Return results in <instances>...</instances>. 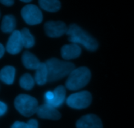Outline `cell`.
<instances>
[{
	"instance_id": "44dd1931",
	"label": "cell",
	"mask_w": 134,
	"mask_h": 128,
	"mask_svg": "<svg viewBox=\"0 0 134 128\" xmlns=\"http://www.w3.org/2000/svg\"><path fill=\"white\" fill-rule=\"evenodd\" d=\"M28 128H38V122L35 119H31L27 122Z\"/></svg>"
},
{
	"instance_id": "cb8c5ba5",
	"label": "cell",
	"mask_w": 134,
	"mask_h": 128,
	"mask_svg": "<svg viewBox=\"0 0 134 128\" xmlns=\"http://www.w3.org/2000/svg\"><path fill=\"white\" fill-rule=\"evenodd\" d=\"M5 51V47H3V46L2 43H0V59L4 55Z\"/></svg>"
},
{
	"instance_id": "9c48e42d",
	"label": "cell",
	"mask_w": 134,
	"mask_h": 128,
	"mask_svg": "<svg viewBox=\"0 0 134 128\" xmlns=\"http://www.w3.org/2000/svg\"><path fill=\"white\" fill-rule=\"evenodd\" d=\"M76 128H103L101 120L95 114H87L77 121Z\"/></svg>"
},
{
	"instance_id": "52a82bcc",
	"label": "cell",
	"mask_w": 134,
	"mask_h": 128,
	"mask_svg": "<svg viewBox=\"0 0 134 128\" xmlns=\"http://www.w3.org/2000/svg\"><path fill=\"white\" fill-rule=\"evenodd\" d=\"M46 34L50 37H59L66 34L68 27L62 21H48L45 24Z\"/></svg>"
},
{
	"instance_id": "3957f363",
	"label": "cell",
	"mask_w": 134,
	"mask_h": 128,
	"mask_svg": "<svg viewBox=\"0 0 134 128\" xmlns=\"http://www.w3.org/2000/svg\"><path fill=\"white\" fill-rule=\"evenodd\" d=\"M91 79V72L86 67L75 68L69 75L66 87L69 90H80L87 85Z\"/></svg>"
},
{
	"instance_id": "6da1fadb",
	"label": "cell",
	"mask_w": 134,
	"mask_h": 128,
	"mask_svg": "<svg viewBox=\"0 0 134 128\" xmlns=\"http://www.w3.org/2000/svg\"><path fill=\"white\" fill-rule=\"evenodd\" d=\"M66 34L72 43L82 45L86 49L91 51L97 49L99 46L97 41L77 24H70Z\"/></svg>"
},
{
	"instance_id": "603a6c76",
	"label": "cell",
	"mask_w": 134,
	"mask_h": 128,
	"mask_svg": "<svg viewBox=\"0 0 134 128\" xmlns=\"http://www.w3.org/2000/svg\"><path fill=\"white\" fill-rule=\"evenodd\" d=\"M14 0H0V3L5 6H12L14 4Z\"/></svg>"
},
{
	"instance_id": "e0dca14e",
	"label": "cell",
	"mask_w": 134,
	"mask_h": 128,
	"mask_svg": "<svg viewBox=\"0 0 134 128\" xmlns=\"http://www.w3.org/2000/svg\"><path fill=\"white\" fill-rule=\"evenodd\" d=\"M38 2L41 8L48 12H57L61 7L59 0H38Z\"/></svg>"
},
{
	"instance_id": "ffe728a7",
	"label": "cell",
	"mask_w": 134,
	"mask_h": 128,
	"mask_svg": "<svg viewBox=\"0 0 134 128\" xmlns=\"http://www.w3.org/2000/svg\"><path fill=\"white\" fill-rule=\"evenodd\" d=\"M11 128H28V126L27 123L17 121L13 124Z\"/></svg>"
},
{
	"instance_id": "5b68a950",
	"label": "cell",
	"mask_w": 134,
	"mask_h": 128,
	"mask_svg": "<svg viewBox=\"0 0 134 128\" xmlns=\"http://www.w3.org/2000/svg\"><path fill=\"white\" fill-rule=\"evenodd\" d=\"M92 100L91 93L87 91H80L70 95L67 98L68 106L74 109H83L90 105Z\"/></svg>"
},
{
	"instance_id": "d6986e66",
	"label": "cell",
	"mask_w": 134,
	"mask_h": 128,
	"mask_svg": "<svg viewBox=\"0 0 134 128\" xmlns=\"http://www.w3.org/2000/svg\"><path fill=\"white\" fill-rule=\"evenodd\" d=\"M19 84L22 88L26 90H30L33 88L34 86L35 80L30 74L26 73L21 76L20 81H19Z\"/></svg>"
},
{
	"instance_id": "ba28073f",
	"label": "cell",
	"mask_w": 134,
	"mask_h": 128,
	"mask_svg": "<svg viewBox=\"0 0 134 128\" xmlns=\"http://www.w3.org/2000/svg\"><path fill=\"white\" fill-rule=\"evenodd\" d=\"M23 47H24L22 42L20 32L19 30H15L11 33L7 41L6 50L11 55H16L21 51Z\"/></svg>"
},
{
	"instance_id": "277c9868",
	"label": "cell",
	"mask_w": 134,
	"mask_h": 128,
	"mask_svg": "<svg viewBox=\"0 0 134 128\" xmlns=\"http://www.w3.org/2000/svg\"><path fill=\"white\" fill-rule=\"evenodd\" d=\"M14 104L18 112L25 117H30L36 113L39 107L36 98L25 94L18 95Z\"/></svg>"
},
{
	"instance_id": "8fae6325",
	"label": "cell",
	"mask_w": 134,
	"mask_h": 128,
	"mask_svg": "<svg viewBox=\"0 0 134 128\" xmlns=\"http://www.w3.org/2000/svg\"><path fill=\"white\" fill-rule=\"evenodd\" d=\"M82 49L78 45L75 43L65 45L61 49V56L65 60H71V59L78 58L80 55Z\"/></svg>"
},
{
	"instance_id": "d4e9b609",
	"label": "cell",
	"mask_w": 134,
	"mask_h": 128,
	"mask_svg": "<svg viewBox=\"0 0 134 128\" xmlns=\"http://www.w3.org/2000/svg\"><path fill=\"white\" fill-rule=\"evenodd\" d=\"M20 1L24 2V3H29V2H30L32 0H20Z\"/></svg>"
},
{
	"instance_id": "4fadbf2b",
	"label": "cell",
	"mask_w": 134,
	"mask_h": 128,
	"mask_svg": "<svg viewBox=\"0 0 134 128\" xmlns=\"http://www.w3.org/2000/svg\"><path fill=\"white\" fill-rule=\"evenodd\" d=\"M54 98L51 103L49 104V105L55 107V108H58L60 106L62 105L64 103L66 98V88L63 85H59L58 87L54 90Z\"/></svg>"
},
{
	"instance_id": "9a60e30c",
	"label": "cell",
	"mask_w": 134,
	"mask_h": 128,
	"mask_svg": "<svg viewBox=\"0 0 134 128\" xmlns=\"http://www.w3.org/2000/svg\"><path fill=\"white\" fill-rule=\"evenodd\" d=\"M15 68L11 66H6L0 70V80L7 85L14 82L15 77Z\"/></svg>"
},
{
	"instance_id": "484cf974",
	"label": "cell",
	"mask_w": 134,
	"mask_h": 128,
	"mask_svg": "<svg viewBox=\"0 0 134 128\" xmlns=\"http://www.w3.org/2000/svg\"><path fill=\"white\" fill-rule=\"evenodd\" d=\"M0 16H1V13H0Z\"/></svg>"
},
{
	"instance_id": "2e32d148",
	"label": "cell",
	"mask_w": 134,
	"mask_h": 128,
	"mask_svg": "<svg viewBox=\"0 0 134 128\" xmlns=\"http://www.w3.org/2000/svg\"><path fill=\"white\" fill-rule=\"evenodd\" d=\"M16 24V19L13 15H5L3 16L2 19L1 30L4 33H12L15 30Z\"/></svg>"
},
{
	"instance_id": "7a4b0ae2",
	"label": "cell",
	"mask_w": 134,
	"mask_h": 128,
	"mask_svg": "<svg viewBox=\"0 0 134 128\" xmlns=\"http://www.w3.org/2000/svg\"><path fill=\"white\" fill-rule=\"evenodd\" d=\"M48 71L47 81L52 82L59 80L69 76L72 71L75 69V66L70 62L60 60L55 58H51L46 61Z\"/></svg>"
},
{
	"instance_id": "8992f818",
	"label": "cell",
	"mask_w": 134,
	"mask_h": 128,
	"mask_svg": "<svg viewBox=\"0 0 134 128\" xmlns=\"http://www.w3.org/2000/svg\"><path fill=\"white\" fill-rule=\"evenodd\" d=\"M23 20L29 25H36L43 20V15L38 6L33 4L25 5L21 10Z\"/></svg>"
},
{
	"instance_id": "30bf717a",
	"label": "cell",
	"mask_w": 134,
	"mask_h": 128,
	"mask_svg": "<svg viewBox=\"0 0 134 128\" xmlns=\"http://www.w3.org/2000/svg\"><path fill=\"white\" fill-rule=\"evenodd\" d=\"M36 114L41 118L48 120H57L61 117L60 113L56 108L46 103L38 107Z\"/></svg>"
},
{
	"instance_id": "5bb4252c",
	"label": "cell",
	"mask_w": 134,
	"mask_h": 128,
	"mask_svg": "<svg viewBox=\"0 0 134 128\" xmlns=\"http://www.w3.org/2000/svg\"><path fill=\"white\" fill-rule=\"evenodd\" d=\"M48 80V71L46 63H41L36 69L34 80L40 85H44Z\"/></svg>"
},
{
	"instance_id": "7c38bea8",
	"label": "cell",
	"mask_w": 134,
	"mask_h": 128,
	"mask_svg": "<svg viewBox=\"0 0 134 128\" xmlns=\"http://www.w3.org/2000/svg\"><path fill=\"white\" fill-rule=\"evenodd\" d=\"M23 65L30 70H36L40 64L39 59L29 51H25L22 56Z\"/></svg>"
},
{
	"instance_id": "ac0fdd59",
	"label": "cell",
	"mask_w": 134,
	"mask_h": 128,
	"mask_svg": "<svg viewBox=\"0 0 134 128\" xmlns=\"http://www.w3.org/2000/svg\"><path fill=\"white\" fill-rule=\"evenodd\" d=\"M20 32L23 47L28 49L33 47L35 44V40L34 36L31 34L29 30L26 28H24Z\"/></svg>"
},
{
	"instance_id": "7402d4cb",
	"label": "cell",
	"mask_w": 134,
	"mask_h": 128,
	"mask_svg": "<svg viewBox=\"0 0 134 128\" xmlns=\"http://www.w3.org/2000/svg\"><path fill=\"white\" fill-rule=\"evenodd\" d=\"M7 107L5 103L0 101V116H3L7 112Z\"/></svg>"
}]
</instances>
